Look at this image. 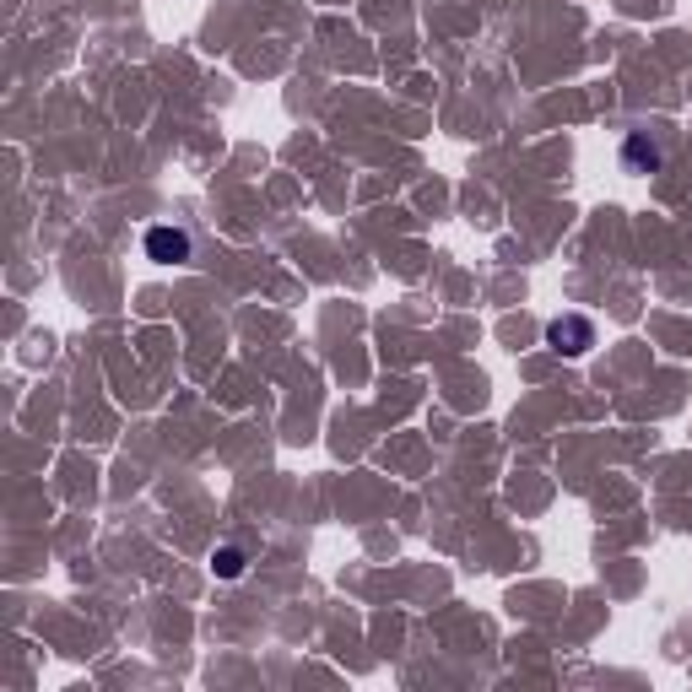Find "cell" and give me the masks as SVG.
Segmentation results:
<instances>
[{
	"instance_id": "cell-4",
	"label": "cell",
	"mask_w": 692,
	"mask_h": 692,
	"mask_svg": "<svg viewBox=\"0 0 692 692\" xmlns=\"http://www.w3.org/2000/svg\"><path fill=\"white\" fill-rule=\"evenodd\" d=\"M211 563H217V579H238V574H244V552H238V547H217Z\"/></svg>"
},
{
	"instance_id": "cell-2",
	"label": "cell",
	"mask_w": 692,
	"mask_h": 692,
	"mask_svg": "<svg viewBox=\"0 0 692 692\" xmlns=\"http://www.w3.org/2000/svg\"><path fill=\"white\" fill-rule=\"evenodd\" d=\"M146 255H152V260H190V233L152 228V233H146Z\"/></svg>"
},
{
	"instance_id": "cell-1",
	"label": "cell",
	"mask_w": 692,
	"mask_h": 692,
	"mask_svg": "<svg viewBox=\"0 0 692 692\" xmlns=\"http://www.w3.org/2000/svg\"><path fill=\"white\" fill-rule=\"evenodd\" d=\"M547 346H552V352H563V357H584L595 346V325L584 314H563V319H552V325H547Z\"/></svg>"
},
{
	"instance_id": "cell-3",
	"label": "cell",
	"mask_w": 692,
	"mask_h": 692,
	"mask_svg": "<svg viewBox=\"0 0 692 692\" xmlns=\"http://www.w3.org/2000/svg\"><path fill=\"white\" fill-rule=\"evenodd\" d=\"M622 168H633V173H655L660 168V152L649 146L644 136H628V146H622Z\"/></svg>"
}]
</instances>
